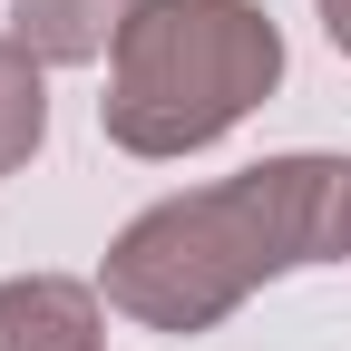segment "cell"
I'll return each instance as SVG.
<instances>
[{
	"instance_id": "cell-1",
	"label": "cell",
	"mask_w": 351,
	"mask_h": 351,
	"mask_svg": "<svg viewBox=\"0 0 351 351\" xmlns=\"http://www.w3.org/2000/svg\"><path fill=\"white\" fill-rule=\"evenodd\" d=\"M302 263H351V156H263L225 186L166 195L98 263L108 313L195 341Z\"/></svg>"
},
{
	"instance_id": "cell-2",
	"label": "cell",
	"mask_w": 351,
	"mask_h": 351,
	"mask_svg": "<svg viewBox=\"0 0 351 351\" xmlns=\"http://www.w3.org/2000/svg\"><path fill=\"white\" fill-rule=\"evenodd\" d=\"M283 88V29L263 0H137L108 49L98 127L127 156H195Z\"/></svg>"
},
{
	"instance_id": "cell-3",
	"label": "cell",
	"mask_w": 351,
	"mask_h": 351,
	"mask_svg": "<svg viewBox=\"0 0 351 351\" xmlns=\"http://www.w3.org/2000/svg\"><path fill=\"white\" fill-rule=\"evenodd\" d=\"M0 351H108V293L78 274L0 283Z\"/></svg>"
},
{
	"instance_id": "cell-4",
	"label": "cell",
	"mask_w": 351,
	"mask_h": 351,
	"mask_svg": "<svg viewBox=\"0 0 351 351\" xmlns=\"http://www.w3.org/2000/svg\"><path fill=\"white\" fill-rule=\"evenodd\" d=\"M137 20V0H10V39L39 69H88L117 49V29Z\"/></svg>"
},
{
	"instance_id": "cell-5",
	"label": "cell",
	"mask_w": 351,
	"mask_h": 351,
	"mask_svg": "<svg viewBox=\"0 0 351 351\" xmlns=\"http://www.w3.org/2000/svg\"><path fill=\"white\" fill-rule=\"evenodd\" d=\"M49 137V88H39V59L20 39H0V176H20Z\"/></svg>"
},
{
	"instance_id": "cell-6",
	"label": "cell",
	"mask_w": 351,
	"mask_h": 351,
	"mask_svg": "<svg viewBox=\"0 0 351 351\" xmlns=\"http://www.w3.org/2000/svg\"><path fill=\"white\" fill-rule=\"evenodd\" d=\"M313 10H322V39H332L341 59H351V0H313Z\"/></svg>"
}]
</instances>
